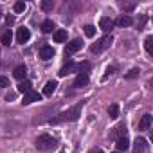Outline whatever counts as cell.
I'll return each instance as SVG.
<instances>
[{
	"instance_id": "cell-1",
	"label": "cell",
	"mask_w": 153,
	"mask_h": 153,
	"mask_svg": "<svg viewBox=\"0 0 153 153\" xmlns=\"http://www.w3.org/2000/svg\"><path fill=\"white\" fill-rule=\"evenodd\" d=\"M81 110H83V105H76L61 114H58L54 119H51V124H59V123H72V121H78L79 115H81Z\"/></svg>"
},
{
	"instance_id": "cell-2",
	"label": "cell",
	"mask_w": 153,
	"mask_h": 153,
	"mask_svg": "<svg viewBox=\"0 0 153 153\" xmlns=\"http://www.w3.org/2000/svg\"><path fill=\"white\" fill-rule=\"evenodd\" d=\"M36 148H38L40 151H49V149L56 148V139H52L51 135L43 133V135H40V137L36 139Z\"/></svg>"
},
{
	"instance_id": "cell-3",
	"label": "cell",
	"mask_w": 153,
	"mask_h": 153,
	"mask_svg": "<svg viewBox=\"0 0 153 153\" xmlns=\"http://www.w3.org/2000/svg\"><path fill=\"white\" fill-rule=\"evenodd\" d=\"M112 42H114V38L106 34V36H103V38H99V40H97V42H96V43H94V45L90 47V51H92L94 54H99V52H103V51H106V49H108V47L112 45Z\"/></svg>"
},
{
	"instance_id": "cell-4",
	"label": "cell",
	"mask_w": 153,
	"mask_h": 153,
	"mask_svg": "<svg viewBox=\"0 0 153 153\" xmlns=\"http://www.w3.org/2000/svg\"><path fill=\"white\" fill-rule=\"evenodd\" d=\"M72 72H79V63H74V61H68L67 65H63V67L59 68L58 76H59V78H65V76H68V74H72Z\"/></svg>"
},
{
	"instance_id": "cell-5",
	"label": "cell",
	"mask_w": 153,
	"mask_h": 153,
	"mask_svg": "<svg viewBox=\"0 0 153 153\" xmlns=\"http://www.w3.org/2000/svg\"><path fill=\"white\" fill-rule=\"evenodd\" d=\"M88 85V74L87 72H78V76H76L74 79V87L76 88H83Z\"/></svg>"
},
{
	"instance_id": "cell-6",
	"label": "cell",
	"mask_w": 153,
	"mask_h": 153,
	"mask_svg": "<svg viewBox=\"0 0 153 153\" xmlns=\"http://www.w3.org/2000/svg\"><path fill=\"white\" fill-rule=\"evenodd\" d=\"M81 47H83V42L76 38V40H72V42L67 43V47H65V54H74V52H78Z\"/></svg>"
},
{
	"instance_id": "cell-7",
	"label": "cell",
	"mask_w": 153,
	"mask_h": 153,
	"mask_svg": "<svg viewBox=\"0 0 153 153\" xmlns=\"http://www.w3.org/2000/svg\"><path fill=\"white\" fill-rule=\"evenodd\" d=\"M29 38H31V31L27 27H20L16 31V42L18 43H25V42H29Z\"/></svg>"
},
{
	"instance_id": "cell-8",
	"label": "cell",
	"mask_w": 153,
	"mask_h": 153,
	"mask_svg": "<svg viewBox=\"0 0 153 153\" xmlns=\"http://www.w3.org/2000/svg\"><path fill=\"white\" fill-rule=\"evenodd\" d=\"M146 148H148V140L146 139L137 137L133 140V153H142V151H146Z\"/></svg>"
},
{
	"instance_id": "cell-9",
	"label": "cell",
	"mask_w": 153,
	"mask_h": 153,
	"mask_svg": "<svg viewBox=\"0 0 153 153\" xmlns=\"http://www.w3.org/2000/svg\"><path fill=\"white\" fill-rule=\"evenodd\" d=\"M112 27H114V20H112L110 16H101V20H99V29L105 31V33H108V31H112Z\"/></svg>"
},
{
	"instance_id": "cell-10",
	"label": "cell",
	"mask_w": 153,
	"mask_h": 153,
	"mask_svg": "<svg viewBox=\"0 0 153 153\" xmlns=\"http://www.w3.org/2000/svg\"><path fill=\"white\" fill-rule=\"evenodd\" d=\"M42 99V94H38V92H34V90H31V92H27V94H24V105H31V103H34V101H40Z\"/></svg>"
},
{
	"instance_id": "cell-11",
	"label": "cell",
	"mask_w": 153,
	"mask_h": 153,
	"mask_svg": "<svg viewBox=\"0 0 153 153\" xmlns=\"http://www.w3.org/2000/svg\"><path fill=\"white\" fill-rule=\"evenodd\" d=\"M133 24V20H131V16H128V15H123V16H119L115 22H114V25H117V27H130Z\"/></svg>"
},
{
	"instance_id": "cell-12",
	"label": "cell",
	"mask_w": 153,
	"mask_h": 153,
	"mask_svg": "<svg viewBox=\"0 0 153 153\" xmlns=\"http://www.w3.org/2000/svg\"><path fill=\"white\" fill-rule=\"evenodd\" d=\"M52 56H54V49H52V47H49V45H43V47L40 49V58H42L43 61L51 59Z\"/></svg>"
},
{
	"instance_id": "cell-13",
	"label": "cell",
	"mask_w": 153,
	"mask_h": 153,
	"mask_svg": "<svg viewBox=\"0 0 153 153\" xmlns=\"http://www.w3.org/2000/svg\"><path fill=\"white\" fill-rule=\"evenodd\" d=\"M149 126H151V115L149 114H144L142 115V119L139 121V130H149Z\"/></svg>"
},
{
	"instance_id": "cell-14",
	"label": "cell",
	"mask_w": 153,
	"mask_h": 153,
	"mask_svg": "<svg viewBox=\"0 0 153 153\" xmlns=\"http://www.w3.org/2000/svg\"><path fill=\"white\" fill-rule=\"evenodd\" d=\"M13 76H15L16 79H24L25 76H27V68H25V65H18V67H15Z\"/></svg>"
},
{
	"instance_id": "cell-15",
	"label": "cell",
	"mask_w": 153,
	"mask_h": 153,
	"mask_svg": "<svg viewBox=\"0 0 153 153\" xmlns=\"http://www.w3.org/2000/svg\"><path fill=\"white\" fill-rule=\"evenodd\" d=\"M52 38H54L56 43H63V42H67V31L65 29H58V31H54Z\"/></svg>"
},
{
	"instance_id": "cell-16",
	"label": "cell",
	"mask_w": 153,
	"mask_h": 153,
	"mask_svg": "<svg viewBox=\"0 0 153 153\" xmlns=\"http://www.w3.org/2000/svg\"><path fill=\"white\" fill-rule=\"evenodd\" d=\"M11 40H13V33H11V29H6L2 34H0V43H2V45H9Z\"/></svg>"
},
{
	"instance_id": "cell-17",
	"label": "cell",
	"mask_w": 153,
	"mask_h": 153,
	"mask_svg": "<svg viewBox=\"0 0 153 153\" xmlns=\"http://www.w3.org/2000/svg\"><path fill=\"white\" fill-rule=\"evenodd\" d=\"M56 87H58V83H56V81H47V83H45V87H43V96H52V94H54V90H56Z\"/></svg>"
},
{
	"instance_id": "cell-18",
	"label": "cell",
	"mask_w": 153,
	"mask_h": 153,
	"mask_svg": "<svg viewBox=\"0 0 153 153\" xmlns=\"http://www.w3.org/2000/svg\"><path fill=\"white\" fill-rule=\"evenodd\" d=\"M114 137H115V140L126 137V126H124V124H117V126L114 128Z\"/></svg>"
},
{
	"instance_id": "cell-19",
	"label": "cell",
	"mask_w": 153,
	"mask_h": 153,
	"mask_svg": "<svg viewBox=\"0 0 153 153\" xmlns=\"http://www.w3.org/2000/svg\"><path fill=\"white\" fill-rule=\"evenodd\" d=\"M115 146H117L119 151H126V149L130 148V142H128L126 137H123V139H117V140H115Z\"/></svg>"
},
{
	"instance_id": "cell-20",
	"label": "cell",
	"mask_w": 153,
	"mask_h": 153,
	"mask_svg": "<svg viewBox=\"0 0 153 153\" xmlns=\"http://www.w3.org/2000/svg\"><path fill=\"white\" fill-rule=\"evenodd\" d=\"M31 90H33V83L31 81H24V83L18 85V92H22V94H27Z\"/></svg>"
},
{
	"instance_id": "cell-21",
	"label": "cell",
	"mask_w": 153,
	"mask_h": 153,
	"mask_svg": "<svg viewBox=\"0 0 153 153\" xmlns=\"http://www.w3.org/2000/svg\"><path fill=\"white\" fill-rule=\"evenodd\" d=\"M42 31H43V33H52V31H54V22H52V20H45V22L42 24Z\"/></svg>"
},
{
	"instance_id": "cell-22",
	"label": "cell",
	"mask_w": 153,
	"mask_h": 153,
	"mask_svg": "<svg viewBox=\"0 0 153 153\" xmlns=\"http://www.w3.org/2000/svg\"><path fill=\"white\" fill-rule=\"evenodd\" d=\"M108 115L112 117V119H117L119 117V105H110V108H108Z\"/></svg>"
},
{
	"instance_id": "cell-23",
	"label": "cell",
	"mask_w": 153,
	"mask_h": 153,
	"mask_svg": "<svg viewBox=\"0 0 153 153\" xmlns=\"http://www.w3.org/2000/svg\"><path fill=\"white\" fill-rule=\"evenodd\" d=\"M151 43H153V36H148V38L144 40V47H146L148 54H153V47H151Z\"/></svg>"
},
{
	"instance_id": "cell-24",
	"label": "cell",
	"mask_w": 153,
	"mask_h": 153,
	"mask_svg": "<svg viewBox=\"0 0 153 153\" xmlns=\"http://www.w3.org/2000/svg\"><path fill=\"white\" fill-rule=\"evenodd\" d=\"M40 7H42L43 11H52V7H54V4H52V0H43V2L40 4Z\"/></svg>"
},
{
	"instance_id": "cell-25",
	"label": "cell",
	"mask_w": 153,
	"mask_h": 153,
	"mask_svg": "<svg viewBox=\"0 0 153 153\" xmlns=\"http://www.w3.org/2000/svg\"><path fill=\"white\" fill-rule=\"evenodd\" d=\"M94 34H96V27L94 25H85V36L94 38Z\"/></svg>"
},
{
	"instance_id": "cell-26",
	"label": "cell",
	"mask_w": 153,
	"mask_h": 153,
	"mask_svg": "<svg viewBox=\"0 0 153 153\" xmlns=\"http://www.w3.org/2000/svg\"><path fill=\"white\" fill-rule=\"evenodd\" d=\"M139 72H140L139 68H131V70H130V72H128V74L124 76V78H126V79H135L137 76H139Z\"/></svg>"
},
{
	"instance_id": "cell-27",
	"label": "cell",
	"mask_w": 153,
	"mask_h": 153,
	"mask_svg": "<svg viewBox=\"0 0 153 153\" xmlns=\"http://www.w3.org/2000/svg\"><path fill=\"white\" fill-rule=\"evenodd\" d=\"M25 11V2H16L15 4V13H24Z\"/></svg>"
},
{
	"instance_id": "cell-28",
	"label": "cell",
	"mask_w": 153,
	"mask_h": 153,
	"mask_svg": "<svg viewBox=\"0 0 153 153\" xmlns=\"http://www.w3.org/2000/svg\"><path fill=\"white\" fill-rule=\"evenodd\" d=\"M6 87H9V79L6 76H0V88H6Z\"/></svg>"
},
{
	"instance_id": "cell-29",
	"label": "cell",
	"mask_w": 153,
	"mask_h": 153,
	"mask_svg": "<svg viewBox=\"0 0 153 153\" xmlns=\"http://www.w3.org/2000/svg\"><path fill=\"white\" fill-rule=\"evenodd\" d=\"M114 72H115V67H108V68H106V74L103 76V79H106V78H108V76H112Z\"/></svg>"
},
{
	"instance_id": "cell-30",
	"label": "cell",
	"mask_w": 153,
	"mask_h": 153,
	"mask_svg": "<svg viewBox=\"0 0 153 153\" xmlns=\"http://www.w3.org/2000/svg\"><path fill=\"white\" fill-rule=\"evenodd\" d=\"M121 7H123L124 11H131V9L135 7V4H128V6H121Z\"/></svg>"
},
{
	"instance_id": "cell-31",
	"label": "cell",
	"mask_w": 153,
	"mask_h": 153,
	"mask_svg": "<svg viewBox=\"0 0 153 153\" xmlns=\"http://www.w3.org/2000/svg\"><path fill=\"white\" fill-rule=\"evenodd\" d=\"M6 22H7V25H11V24H15V18H13V16H7Z\"/></svg>"
},
{
	"instance_id": "cell-32",
	"label": "cell",
	"mask_w": 153,
	"mask_h": 153,
	"mask_svg": "<svg viewBox=\"0 0 153 153\" xmlns=\"http://www.w3.org/2000/svg\"><path fill=\"white\" fill-rule=\"evenodd\" d=\"M0 16H2V11H0Z\"/></svg>"
},
{
	"instance_id": "cell-33",
	"label": "cell",
	"mask_w": 153,
	"mask_h": 153,
	"mask_svg": "<svg viewBox=\"0 0 153 153\" xmlns=\"http://www.w3.org/2000/svg\"><path fill=\"white\" fill-rule=\"evenodd\" d=\"M59 153H65V151H59Z\"/></svg>"
},
{
	"instance_id": "cell-34",
	"label": "cell",
	"mask_w": 153,
	"mask_h": 153,
	"mask_svg": "<svg viewBox=\"0 0 153 153\" xmlns=\"http://www.w3.org/2000/svg\"><path fill=\"white\" fill-rule=\"evenodd\" d=\"M115 153H119V151H115Z\"/></svg>"
}]
</instances>
